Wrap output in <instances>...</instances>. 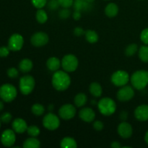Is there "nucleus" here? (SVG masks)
Masks as SVG:
<instances>
[{
  "mask_svg": "<svg viewBox=\"0 0 148 148\" xmlns=\"http://www.w3.org/2000/svg\"><path fill=\"white\" fill-rule=\"evenodd\" d=\"M134 90L132 87L130 85H124L122 86L117 92L116 97L119 101L122 102H127L132 99L134 96Z\"/></svg>",
  "mask_w": 148,
  "mask_h": 148,
  "instance_id": "10",
  "label": "nucleus"
},
{
  "mask_svg": "<svg viewBox=\"0 0 148 148\" xmlns=\"http://www.w3.org/2000/svg\"><path fill=\"white\" fill-rule=\"evenodd\" d=\"M27 132L28 134V135H30V137H36L40 134V128L38 127H37V126L30 125L27 127Z\"/></svg>",
  "mask_w": 148,
  "mask_h": 148,
  "instance_id": "30",
  "label": "nucleus"
},
{
  "mask_svg": "<svg viewBox=\"0 0 148 148\" xmlns=\"http://www.w3.org/2000/svg\"><path fill=\"white\" fill-rule=\"evenodd\" d=\"M43 125L48 130L53 131L57 130L60 126V119L56 114L53 113H49L43 117Z\"/></svg>",
  "mask_w": 148,
  "mask_h": 148,
  "instance_id": "8",
  "label": "nucleus"
},
{
  "mask_svg": "<svg viewBox=\"0 0 148 148\" xmlns=\"http://www.w3.org/2000/svg\"><path fill=\"white\" fill-rule=\"evenodd\" d=\"M36 20L40 24H43L48 20V15L46 12L42 9H38L36 14Z\"/></svg>",
  "mask_w": 148,
  "mask_h": 148,
  "instance_id": "27",
  "label": "nucleus"
},
{
  "mask_svg": "<svg viewBox=\"0 0 148 148\" xmlns=\"http://www.w3.org/2000/svg\"><path fill=\"white\" fill-rule=\"evenodd\" d=\"M49 40V36L44 32H37L30 38V43L36 47H41L48 43Z\"/></svg>",
  "mask_w": 148,
  "mask_h": 148,
  "instance_id": "13",
  "label": "nucleus"
},
{
  "mask_svg": "<svg viewBox=\"0 0 148 148\" xmlns=\"http://www.w3.org/2000/svg\"><path fill=\"white\" fill-rule=\"evenodd\" d=\"M111 147L112 148H120L122 147V146L121 145V144L119 142L114 141L111 144Z\"/></svg>",
  "mask_w": 148,
  "mask_h": 148,
  "instance_id": "42",
  "label": "nucleus"
},
{
  "mask_svg": "<svg viewBox=\"0 0 148 148\" xmlns=\"http://www.w3.org/2000/svg\"><path fill=\"white\" fill-rule=\"evenodd\" d=\"M61 66H62V62L58 58L54 56L50 57L46 62V66L51 72H56L59 70Z\"/></svg>",
  "mask_w": 148,
  "mask_h": 148,
  "instance_id": "18",
  "label": "nucleus"
},
{
  "mask_svg": "<svg viewBox=\"0 0 148 148\" xmlns=\"http://www.w3.org/2000/svg\"><path fill=\"white\" fill-rule=\"evenodd\" d=\"M139 58L142 62L148 63V45L142 46L138 50Z\"/></svg>",
  "mask_w": 148,
  "mask_h": 148,
  "instance_id": "26",
  "label": "nucleus"
},
{
  "mask_svg": "<svg viewBox=\"0 0 148 148\" xmlns=\"http://www.w3.org/2000/svg\"><path fill=\"white\" fill-rule=\"evenodd\" d=\"M85 32L84 31L83 29L80 27H77L74 29V34L77 36H81L85 34Z\"/></svg>",
  "mask_w": 148,
  "mask_h": 148,
  "instance_id": "39",
  "label": "nucleus"
},
{
  "mask_svg": "<svg viewBox=\"0 0 148 148\" xmlns=\"http://www.w3.org/2000/svg\"><path fill=\"white\" fill-rule=\"evenodd\" d=\"M119 135L123 139H128L132 137L133 134V128L130 123L124 121L120 123L117 128Z\"/></svg>",
  "mask_w": 148,
  "mask_h": 148,
  "instance_id": "14",
  "label": "nucleus"
},
{
  "mask_svg": "<svg viewBox=\"0 0 148 148\" xmlns=\"http://www.w3.org/2000/svg\"><path fill=\"white\" fill-rule=\"evenodd\" d=\"M130 77L128 72L124 70L116 71L111 75V81L115 86L122 87L127 85L130 81Z\"/></svg>",
  "mask_w": 148,
  "mask_h": 148,
  "instance_id": "7",
  "label": "nucleus"
},
{
  "mask_svg": "<svg viewBox=\"0 0 148 148\" xmlns=\"http://www.w3.org/2000/svg\"><path fill=\"white\" fill-rule=\"evenodd\" d=\"M106 1H107V0H106Z\"/></svg>",
  "mask_w": 148,
  "mask_h": 148,
  "instance_id": "48",
  "label": "nucleus"
},
{
  "mask_svg": "<svg viewBox=\"0 0 148 148\" xmlns=\"http://www.w3.org/2000/svg\"><path fill=\"white\" fill-rule=\"evenodd\" d=\"M72 17H73V18L75 19V20H79V19H80V17H81L80 12H79V11H77H77L75 12H74L73 16H72Z\"/></svg>",
  "mask_w": 148,
  "mask_h": 148,
  "instance_id": "43",
  "label": "nucleus"
},
{
  "mask_svg": "<svg viewBox=\"0 0 148 148\" xmlns=\"http://www.w3.org/2000/svg\"><path fill=\"white\" fill-rule=\"evenodd\" d=\"M40 146V143L36 137H29L23 143L24 148H38Z\"/></svg>",
  "mask_w": 148,
  "mask_h": 148,
  "instance_id": "24",
  "label": "nucleus"
},
{
  "mask_svg": "<svg viewBox=\"0 0 148 148\" xmlns=\"http://www.w3.org/2000/svg\"><path fill=\"white\" fill-rule=\"evenodd\" d=\"M89 91L92 95H93L95 98H99L102 95L103 93V88L101 84L98 82H94L90 85Z\"/></svg>",
  "mask_w": 148,
  "mask_h": 148,
  "instance_id": "19",
  "label": "nucleus"
},
{
  "mask_svg": "<svg viewBox=\"0 0 148 148\" xmlns=\"http://www.w3.org/2000/svg\"><path fill=\"white\" fill-rule=\"evenodd\" d=\"M17 95V89L11 84H4L0 87V98L4 102H12L15 99Z\"/></svg>",
  "mask_w": 148,
  "mask_h": 148,
  "instance_id": "4",
  "label": "nucleus"
},
{
  "mask_svg": "<svg viewBox=\"0 0 148 148\" xmlns=\"http://www.w3.org/2000/svg\"><path fill=\"white\" fill-rule=\"evenodd\" d=\"M85 38L88 40L89 43H95L99 39V36H98V33L93 30H88L85 31Z\"/></svg>",
  "mask_w": 148,
  "mask_h": 148,
  "instance_id": "25",
  "label": "nucleus"
},
{
  "mask_svg": "<svg viewBox=\"0 0 148 148\" xmlns=\"http://www.w3.org/2000/svg\"><path fill=\"white\" fill-rule=\"evenodd\" d=\"M36 81L31 75H25L22 77L19 82L20 90L23 95H27L31 93L35 88Z\"/></svg>",
  "mask_w": 148,
  "mask_h": 148,
  "instance_id": "5",
  "label": "nucleus"
},
{
  "mask_svg": "<svg viewBox=\"0 0 148 148\" xmlns=\"http://www.w3.org/2000/svg\"><path fill=\"white\" fill-rule=\"evenodd\" d=\"M32 4L37 9H42L46 6L47 0H31Z\"/></svg>",
  "mask_w": 148,
  "mask_h": 148,
  "instance_id": "31",
  "label": "nucleus"
},
{
  "mask_svg": "<svg viewBox=\"0 0 148 148\" xmlns=\"http://www.w3.org/2000/svg\"><path fill=\"white\" fill-rule=\"evenodd\" d=\"M33 62L29 59H22L19 64V69L23 73H27L30 72L33 69Z\"/></svg>",
  "mask_w": 148,
  "mask_h": 148,
  "instance_id": "20",
  "label": "nucleus"
},
{
  "mask_svg": "<svg viewBox=\"0 0 148 148\" xmlns=\"http://www.w3.org/2000/svg\"><path fill=\"white\" fill-rule=\"evenodd\" d=\"M127 118H128V113L126 111H122L121 114H120V119L123 121H125Z\"/></svg>",
  "mask_w": 148,
  "mask_h": 148,
  "instance_id": "41",
  "label": "nucleus"
},
{
  "mask_svg": "<svg viewBox=\"0 0 148 148\" xmlns=\"http://www.w3.org/2000/svg\"><path fill=\"white\" fill-rule=\"evenodd\" d=\"M132 87L138 90L145 89L148 85V71L137 70L132 74L130 77Z\"/></svg>",
  "mask_w": 148,
  "mask_h": 148,
  "instance_id": "2",
  "label": "nucleus"
},
{
  "mask_svg": "<svg viewBox=\"0 0 148 148\" xmlns=\"http://www.w3.org/2000/svg\"><path fill=\"white\" fill-rule=\"evenodd\" d=\"M12 114L9 112H5L4 114H2L0 116V120H1V122L4 123V124H7V123L10 122L12 120Z\"/></svg>",
  "mask_w": 148,
  "mask_h": 148,
  "instance_id": "32",
  "label": "nucleus"
},
{
  "mask_svg": "<svg viewBox=\"0 0 148 148\" xmlns=\"http://www.w3.org/2000/svg\"><path fill=\"white\" fill-rule=\"evenodd\" d=\"M145 141L148 145V130L147 131V132L145 133Z\"/></svg>",
  "mask_w": 148,
  "mask_h": 148,
  "instance_id": "44",
  "label": "nucleus"
},
{
  "mask_svg": "<svg viewBox=\"0 0 148 148\" xmlns=\"http://www.w3.org/2000/svg\"><path fill=\"white\" fill-rule=\"evenodd\" d=\"M70 15V12L67 8H64L61 10L59 12V16L62 19H66Z\"/></svg>",
  "mask_w": 148,
  "mask_h": 148,
  "instance_id": "36",
  "label": "nucleus"
},
{
  "mask_svg": "<svg viewBox=\"0 0 148 148\" xmlns=\"http://www.w3.org/2000/svg\"><path fill=\"white\" fill-rule=\"evenodd\" d=\"M10 51V49L9 47L6 46H1L0 47V57H7L9 55Z\"/></svg>",
  "mask_w": 148,
  "mask_h": 148,
  "instance_id": "37",
  "label": "nucleus"
},
{
  "mask_svg": "<svg viewBox=\"0 0 148 148\" xmlns=\"http://www.w3.org/2000/svg\"><path fill=\"white\" fill-rule=\"evenodd\" d=\"M24 44V38L19 33H14L10 36L8 40V47L10 51H18L21 50Z\"/></svg>",
  "mask_w": 148,
  "mask_h": 148,
  "instance_id": "11",
  "label": "nucleus"
},
{
  "mask_svg": "<svg viewBox=\"0 0 148 148\" xmlns=\"http://www.w3.org/2000/svg\"><path fill=\"white\" fill-rule=\"evenodd\" d=\"M59 2V6L62 7L63 8H69L72 7L74 4L73 0H57Z\"/></svg>",
  "mask_w": 148,
  "mask_h": 148,
  "instance_id": "33",
  "label": "nucleus"
},
{
  "mask_svg": "<svg viewBox=\"0 0 148 148\" xmlns=\"http://www.w3.org/2000/svg\"><path fill=\"white\" fill-rule=\"evenodd\" d=\"M59 5V4L57 0H51V1H49V8L51 9V10H56Z\"/></svg>",
  "mask_w": 148,
  "mask_h": 148,
  "instance_id": "40",
  "label": "nucleus"
},
{
  "mask_svg": "<svg viewBox=\"0 0 148 148\" xmlns=\"http://www.w3.org/2000/svg\"><path fill=\"white\" fill-rule=\"evenodd\" d=\"M3 108H4V103L1 101H0V111H2Z\"/></svg>",
  "mask_w": 148,
  "mask_h": 148,
  "instance_id": "45",
  "label": "nucleus"
},
{
  "mask_svg": "<svg viewBox=\"0 0 148 148\" xmlns=\"http://www.w3.org/2000/svg\"><path fill=\"white\" fill-rule=\"evenodd\" d=\"M52 85L58 91H64L71 84L70 76L65 71L57 70L53 73L51 79Z\"/></svg>",
  "mask_w": 148,
  "mask_h": 148,
  "instance_id": "1",
  "label": "nucleus"
},
{
  "mask_svg": "<svg viewBox=\"0 0 148 148\" xmlns=\"http://www.w3.org/2000/svg\"><path fill=\"white\" fill-rule=\"evenodd\" d=\"M94 1H95V0H85V1H87L88 3H92Z\"/></svg>",
  "mask_w": 148,
  "mask_h": 148,
  "instance_id": "46",
  "label": "nucleus"
},
{
  "mask_svg": "<svg viewBox=\"0 0 148 148\" xmlns=\"http://www.w3.org/2000/svg\"><path fill=\"white\" fill-rule=\"evenodd\" d=\"M140 39L145 45H148V27L144 29L140 33Z\"/></svg>",
  "mask_w": 148,
  "mask_h": 148,
  "instance_id": "34",
  "label": "nucleus"
},
{
  "mask_svg": "<svg viewBox=\"0 0 148 148\" xmlns=\"http://www.w3.org/2000/svg\"><path fill=\"white\" fill-rule=\"evenodd\" d=\"M134 117L140 121H148V105L143 104L136 108L134 110Z\"/></svg>",
  "mask_w": 148,
  "mask_h": 148,
  "instance_id": "16",
  "label": "nucleus"
},
{
  "mask_svg": "<svg viewBox=\"0 0 148 148\" xmlns=\"http://www.w3.org/2000/svg\"><path fill=\"white\" fill-rule=\"evenodd\" d=\"M79 116L85 122L90 123L95 119V113L91 108L85 107L81 108L79 111Z\"/></svg>",
  "mask_w": 148,
  "mask_h": 148,
  "instance_id": "15",
  "label": "nucleus"
},
{
  "mask_svg": "<svg viewBox=\"0 0 148 148\" xmlns=\"http://www.w3.org/2000/svg\"><path fill=\"white\" fill-rule=\"evenodd\" d=\"M78 64V59L74 54L65 55L62 59V66L66 72H75L77 69Z\"/></svg>",
  "mask_w": 148,
  "mask_h": 148,
  "instance_id": "6",
  "label": "nucleus"
},
{
  "mask_svg": "<svg viewBox=\"0 0 148 148\" xmlns=\"http://www.w3.org/2000/svg\"><path fill=\"white\" fill-rule=\"evenodd\" d=\"M16 141L15 132L13 130L7 129L2 132L1 135V143L4 147H12Z\"/></svg>",
  "mask_w": 148,
  "mask_h": 148,
  "instance_id": "12",
  "label": "nucleus"
},
{
  "mask_svg": "<svg viewBox=\"0 0 148 148\" xmlns=\"http://www.w3.org/2000/svg\"><path fill=\"white\" fill-rule=\"evenodd\" d=\"M7 75L10 78H16L18 76V70L14 67H11L7 70Z\"/></svg>",
  "mask_w": 148,
  "mask_h": 148,
  "instance_id": "35",
  "label": "nucleus"
},
{
  "mask_svg": "<svg viewBox=\"0 0 148 148\" xmlns=\"http://www.w3.org/2000/svg\"><path fill=\"white\" fill-rule=\"evenodd\" d=\"M138 46L136 43H131V44L129 45L127 48L125 49L124 51V53L127 56L130 57V56H132L138 51Z\"/></svg>",
  "mask_w": 148,
  "mask_h": 148,
  "instance_id": "29",
  "label": "nucleus"
},
{
  "mask_svg": "<svg viewBox=\"0 0 148 148\" xmlns=\"http://www.w3.org/2000/svg\"><path fill=\"white\" fill-rule=\"evenodd\" d=\"M93 128L95 129L96 131H102L103 129L104 128V124L102 121H95L93 123Z\"/></svg>",
  "mask_w": 148,
  "mask_h": 148,
  "instance_id": "38",
  "label": "nucleus"
},
{
  "mask_svg": "<svg viewBox=\"0 0 148 148\" xmlns=\"http://www.w3.org/2000/svg\"><path fill=\"white\" fill-rule=\"evenodd\" d=\"M98 108L100 113L106 116L113 115L116 110V104L111 98H103L98 101Z\"/></svg>",
  "mask_w": 148,
  "mask_h": 148,
  "instance_id": "3",
  "label": "nucleus"
},
{
  "mask_svg": "<svg viewBox=\"0 0 148 148\" xmlns=\"http://www.w3.org/2000/svg\"><path fill=\"white\" fill-rule=\"evenodd\" d=\"M106 15L108 17H114L118 14L119 7L115 3H109L105 8Z\"/></svg>",
  "mask_w": 148,
  "mask_h": 148,
  "instance_id": "21",
  "label": "nucleus"
},
{
  "mask_svg": "<svg viewBox=\"0 0 148 148\" xmlns=\"http://www.w3.org/2000/svg\"><path fill=\"white\" fill-rule=\"evenodd\" d=\"M59 115L64 120H70L76 115V108L70 103H66L62 106L59 110Z\"/></svg>",
  "mask_w": 148,
  "mask_h": 148,
  "instance_id": "9",
  "label": "nucleus"
},
{
  "mask_svg": "<svg viewBox=\"0 0 148 148\" xmlns=\"http://www.w3.org/2000/svg\"><path fill=\"white\" fill-rule=\"evenodd\" d=\"M60 146L62 148H77V144L76 140L70 137H65L62 140Z\"/></svg>",
  "mask_w": 148,
  "mask_h": 148,
  "instance_id": "22",
  "label": "nucleus"
},
{
  "mask_svg": "<svg viewBox=\"0 0 148 148\" xmlns=\"http://www.w3.org/2000/svg\"><path fill=\"white\" fill-rule=\"evenodd\" d=\"M12 127V130L17 134H23L27 132V129L28 127L26 121L21 118L15 119L13 121Z\"/></svg>",
  "mask_w": 148,
  "mask_h": 148,
  "instance_id": "17",
  "label": "nucleus"
},
{
  "mask_svg": "<svg viewBox=\"0 0 148 148\" xmlns=\"http://www.w3.org/2000/svg\"><path fill=\"white\" fill-rule=\"evenodd\" d=\"M87 101H88L87 95L85 93H82V92H79V93L75 95V98H74V103H75V106L78 108L83 107L86 104Z\"/></svg>",
  "mask_w": 148,
  "mask_h": 148,
  "instance_id": "23",
  "label": "nucleus"
},
{
  "mask_svg": "<svg viewBox=\"0 0 148 148\" xmlns=\"http://www.w3.org/2000/svg\"><path fill=\"white\" fill-rule=\"evenodd\" d=\"M1 120H0V128H1Z\"/></svg>",
  "mask_w": 148,
  "mask_h": 148,
  "instance_id": "47",
  "label": "nucleus"
},
{
  "mask_svg": "<svg viewBox=\"0 0 148 148\" xmlns=\"http://www.w3.org/2000/svg\"><path fill=\"white\" fill-rule=\"evenodd\" d=\"M31 111L34 115L37 116H42L45 112V108L42 104L40 103H35L32 106Z\"/></svg>",
  "mask_w": 148,
  "mask_h": 148,
  "instance_id": "28",
  "label": "nucleus"
}]
</instances>
